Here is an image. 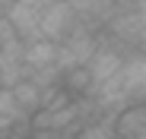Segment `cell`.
<instances>
[{"mask_svg":"<svg viewBox=\"0 0 146 139\" xmlns=\"http://www.w3.org/2000/svg\"><path fill=\"white\" fill-rule=\"evenodd\" d=\"M117 79H121V89H124L130 104L146 101V48L124 54L121 70H117Z\"/></svg>","mask_w":146,"mask_h":139,"instance_id":"6da1fadb","label":"cell"},{"mask_svg":"<svg viewBox=\"0 0 146 139\" xmlns=\"http://www.w3.org/2000/svg\"><path fill=\"white\" fill-rule=\"evenodd\" d=\"M73 26H76V16H73L70 0H48V3L38 10V35L60 41Z\"/></svg>","mask_w":146,"mask_h":139,"instance_id":"7a4b0ae2","label":"cell"},{"mask_svg":"<svg viewBox=\"0 0 146 139\" xmlns=\"http://www.w3.org/2000/svg\"><path fill=\"white\" fill-rule=\"evenodd\" d=\"M95 51H92V57L86 60V70H89V76H92V82H102V79H108V76H114L117 70H121V60H124V51H117L114 44H108V41H102L99 35H95Z\"/></svg>","mask_w":146,"mask_h":139,"instance_id":"3957f363","label":"cell"},{"mask_svg":"<svg viewBox=\"0 0 146 139\" xmlns=\"http://www.w3.org/2000/svg\"><path fill=\"white\" fill-rule=\"evenodd\" d=\"M114 133L121 139H146V104H127L114 114Z\"/></svg>","mask_w":146,"mask_h":139,"instance_id":"277c9868","label":"cell"},{"mask_svg":"<svg viewBox=\"0 0 146 139\" xmlns=\"http://www.w3.org/2000/svg\"><path fill=\"white\" fill-rule=\"evenodd\" d=\"M54 54H57V41L51 38H32L26 41V48H22V70H44V66H54Z\"/></svg>","mask_w":146,"mask_h":139,"instance_id":"5b68a950","label":"cell"},{"mask_svg":"<svg viewBox=\"0 0 146 139\" xmlns=\"http://www.w3.org/2000/svg\"><path fill=\"white\" fill-rule=\"evenodd\" d=\"M7 22L13 26V32H16L22 41L38 38V10H35V7L13 0V7H10V13H7Z\"/></svg>","mask_w":146,"mask_h":139,"instance_id":"8992f818","label":"cell"},{"mask_svg":"<svg viewBox=\"0 0 146 139\" xmlns=\"http://www.w3.org/2000/svg\"><path fill=\"white\" fill-rule=\"evenodd\" d=\"M60 85H64V92L70 98H80V95H89L92 92V76H89V70L83 66V63H76V66H70L67 73L60 76Z\"/></svg>","mask_w":146,"mask_h":139,"instance_id":"52a82bcc","label":"cell"},{"mask_svg":"<svg viewBox=\"0 0 146 139\" xmlns=\"http://www.w3.org/2000/svg\"><path fill=\"white\" fill-rule=\"evenodd\" d=\"M13 89V98H16V104H19V111L22 114H26V117H29V114L41 104V89L29 79V76H22L16 85H10Z\"/></svg>","mask_w":146,"mask_h":139,"instance_id":"ba28073f","label":"cell"},{"mask_svg":"<svg viewBox=\"0 0 146 139\" xmlns=\"http://www.w3.org/2000/svg\"><path fill=\"white\" fill-rule=\"evenodd\" d=\"M0 114H10V117H26V114L19 111V104H16V98H13V89L10 85H0Z\"/></svg>","mask_w":146,"mask_h":139,"instance_id":"9c48e42d","label":"cell"},{"mask_svg":"<svg viewBox=\"0 0 146 139\" xmlns=\"http://www.w3.org/2000/svg\"><path fill=\"white\" fill-rule=\"evenodd\" d=\"M29 139H70L64 130H54V127H44V130H32Z\"/></svg>","mask_w":146,"mask_h":139,"instance_id":"30bf717a","label":"cell"},{"mask_svg":"<svg viewBox=\"0 0 146 139\" xmlns=\"http://www.w3.org/2000/svg\"><path fill=\"white\" fill-rule=\"evenodd\" d=\"M19 120H22V117H19ZM13 123H16V117H10V114H0V136H3Z\"/></svg>","mask_w":146,"mask_h":139,"instance_id":"8fae6325","label":"cell"},{"mask_svg":"<svg viewBox=\"0 0 146 139\" xmlns=\"http://www.w3.org/2000/svg\"><path fill=\"white\" fill-rule=\"evenodd\" d=\"M10 7H13V0H0V19L10 13Z\"/></svg>","mask_w":146,"mask_h":139,"instance_id":"7c38bea8","label":"cell"},{"mask_svg":"<svg viewBox=\"0 0 146 139\" xmlns=\"http://www.w3.org/2000/svg\"><path fill=\"white\" fill-rule=\"evenodd\" d=\"M19 3H29V7H35V10H41V7L48 3V0H19Z\"/></svg>","mask_w":146,"mask_h":139,"instance_id":"4fadbf2b","label":"cell"}]
</instances>
